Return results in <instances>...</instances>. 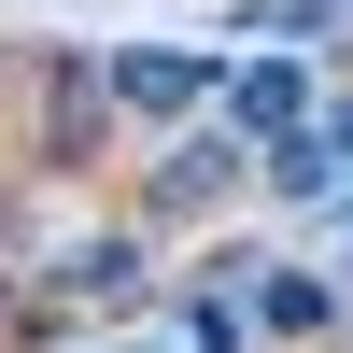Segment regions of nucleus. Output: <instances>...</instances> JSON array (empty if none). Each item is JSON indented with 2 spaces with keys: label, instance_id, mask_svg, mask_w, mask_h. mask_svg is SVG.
Returning <instances> with one entry per match:
<instances>
[{
  "label": "nucleus",
  "instance_id": "nucleus-1",
  "mask_svg": "<svg viewBox=\"0 0 353 353\" xmlns=\"http://www.w3.org/2000/svg\"><path fill=\"white\" fill-rule=\"evenodd\" d=\"M99 85H113V113H141V128H184L198 99H226V71H212V57H184V43H128V57H99Z\"/></svg>",
  "mask_w": 353,
  "mask_h": 353
},
{
  "label": "nucleus",
  "instance_id": "nucleus-2",
  "mask_svg": "<svg viewBox=\"0 0 353 353\" xmlns=\"http://www.w3.org/2000/svg\"><path fill=\"white\" fill-rule=\"evenodd\" d=\"M311 113H325V99H311V71H297V57H254V71H226V128H241L254 156H269V141H297Z\"/></svg>",
  "mask_w": 353,
  "mask_h": 353
},
{
  "label": "nucleus",
  "instance_id": "nucleus-3",
  "mask_svg": "<svg viewBox=\"0 0 353 353\" xmlns=\"http://www.w3.org/2000/svg\"><path fill=\"white\" fill-rule=\"evenodd\" d=\"M99 113H113V85H99V57H43V156L57 170H85V156H99Z\"/></svg>",
  "mask_w": 353,
  "mask_h": 353
},
{
  "label": "nucleus",
  "instance_id": "nucleus-4",
  "mask_svg": "<svg viewBox=\"0 0 353 353\" xmlns=\"http://www.w3.org/2000/svg\"><path fill=\"white\" fill-rule=\"evenodd\" d=\"M241 325H254V339H283V353H325V339H339V283H311V269H254Z\"/></svg>",
  "mask_w": 353,
  "mask_h": 353
},
{
  "label": "nucleus",
  "instance_id": "nucleus-5",
  "mask_svg": "<svg viewBox=\"0 0 353 353\" xmlns=\"http://www.w3.org/2000/svg\"><path fill=\"white\" fill-rule=\"evenodd\" d=\"M43 283H57V297H71V311H113V297H141V283H156V254H141L128 226H85V241L57 254Z\"/></svg>",
  "mask_w": 353,
  "mask_h": 353
},
{
  "label": "nucleus",
  "instance_id": "nucleus-6",
  "mask_svg": "<svg viewBox=\"0 0 353 353\" xmlns=\"http://www.w3.org/2000/svg\"><path fill=\"white\" fill-rule=\"evenodd\" d=\"M212 198H241V141L198 128V141H170V156H156V212H212Z\"/></svg>",
  "mask_w": 353,
  "mask_h": 353
},
{
  "label": "nucleus",
  "instance_id": "nucleus-7",
  "mask_svg": "<svg viewBox=\"0 0 353 353\" xmlns=\"http://www.w3.org/2000/svg\"><path fill=\"white\" fill-rule=\"evenodd\" d=\"M339 14H353V0H241V28H254V43H283V57H297V43H325Z\"/></svg>",
  "mask_w": 353,
  "mask_h": 353
},
{
  "label": "nucleus",
  "instance_id": "nucleus-8",
  "mask_svg": "<svg viewBox=\"0 0 353 353\" xmlns=\"http://www.w3.org/2000/svg\"><path fill=\"white\" fill-rule=\"evenodd\" d=\"M184 353H254V325H241L226 297H184Z\"/></svg>",
  "mask_w": 353,
  "mask_h": 353
},
{
  "label": "nucleus",
  "instance_id": "nucleus-9",
  "mask_svg": "<svg viewBox=\"0 0 353 353\" xmlns=\"http://www.w3.org/2000/svg\"><path fill=\"white\" fill-rule=\"evenodd\" d=\"M311 128H325V156L353 170V99H325V113H311Z\"/></svg>",
  "mask_w": 353,
  "mask_h": 353
}]
</instances>
